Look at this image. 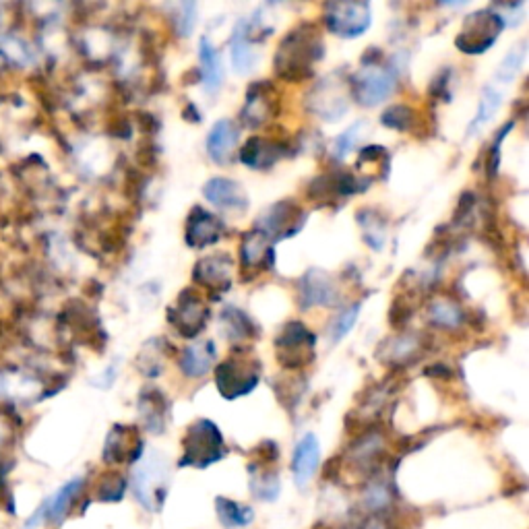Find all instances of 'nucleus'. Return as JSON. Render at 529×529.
<instances>
[{
	"instance_id": "obj_1",
	"label": "nucleus",
	"mask_w": 529,
	"mask_h": 529,
	"mask_svg": "<svg viewBox=\"0 0 529 529\" xmlns=\"http://www.w3.org/2000/svg\"><path fill=\"white\" fill-rule=\"evenodd\" d=\"M323 58L319 29L302 23L282 40L275 54V71L286 81H302L313 75V67Z\"/></svg>"
},
{
	"instance_id": "obj_2",
	"label": "nucleus",
	"mask_w": 529,
	"mask_h": 529,
	"mask_svg": "<svg viewBox=\"0 0 529 529\" xmlns=\"http://www.w3.org/2000/svg\"><path fill=\"white\" fill-rule=\"evenodd\" d=\"M170 486V468L168 461L151 451L149 455L141 457L137 468L133 472V492L143 509L158 513L162 511Z\"/></svg>"
},
{
	"instance_id": "obj_3",
	"label": "nucleus",
	"mask_w": 529,
	"mask_h": 529,
	"mask_svg": "<svg viewBox=\"0 0 529 529\" xmlns=\"http://www.w3.org/2000/svg\"><path fill=\"white\" fill-rule=\"evenodd\" d=\"M226 455V443L220 428L211 420H197L182 439L180 468H209Z\"/></svg>"
},
{
	"instance_id": "obj_4",
	"label": "nucleus",
	"mask_w": 529,
	"mask_h": 529,
	"mask_svg": "<svg viewBox=\"0 0 529 529\" xmlns=\"http://www.w3.org/2000/svg\"><path fill=\"white\" fill-rule=\"evenodd\" d=\"M317 335L300 321H290L275 339L277 360L286 368H302L317 358Z\"/></svg>"
},
{
	"instance_id": "obj_5",
	"label": "nucleus",
	"mask_w": 529,
	"mask_h": 529,
	"mask_svg": "<svg viewBox=\"0 0 529 529\" xmlns=\"http://www.w3.org/2000/svg\"><path fill=\"white\" fill-rule=\"evenodd\" d=\"M261 368L255 358L244 354L230 356L215 368V385L226 399H238L251 393L259 385Z\"/></svg>"
},
{
	"instance_id": "obj_6",
	"label": "nucleus",
	"mask_w": 529,
	"mask_h": 529,
	"mask_svg": "<svg viewBox=\"0 0 529 529\" xmlns=\"http://www.w3.org/2000/svg\"><path fill=\"white\" fill-rule=\"evenodd\" d=\"M503 27L505 21L499 13H494L490 9L476 11L463 21L455 44L465 54H482L499 40Z\"/></svg>"
},
{
	"instance_id": "obj_7",
	"label": "nucleus",
	"mask_w": 529,
	"mask_h": 529,
	"mask_svg": "<svg viewBox=\"0 0 529 529\" xmlns=\"http://www.w3.org/2000/svg\"><path fill=\"white\" fill-rule=\"evenodd\" d=\"M397 87V75L391 67L381 62H364L352 79L354 98L362 106H377L393 96Z\"/></svg>"
},
{
	"instance_id": "obj_8",
	"label": "nucleus",
	"mask_w": 529,
	"mask_h": 529,
	"mask_svg": "<svg viewBox=\"0 0 529 529\" xmlns=\"http://www.w3.org/2000/svg\"><path fill=\"white\" fill-rule=\"evenodd\" d=\"M372 15L368 3H329L325 5V23L339 38H358L370 27Z\"/></svg>"
},
{
	"instance_id": "obj_9",
	"label": "nucleus",
	"mask_w": 529,
	"mask_h": 529,
	"mask_svg": "<svg viewBox=\"0 0 529 529\" xmlns=\"http://www.w3.org/2000/svg\"><path fill=\"white\" fill-rule=\"evenodd\" d=\"M168 319L180 335L195 337L205 329L209 321V308L197 290L186 288L184 292H180L178 302L170 308Z\"/></svg>"
},
{
	"instance_id": "obj_10",
	"label": "nucleus",
	"mask_w": 529,
	"mask_h": 529,
	"mask_svg": "<svg viewBox=\"0 0 529 529\" xmlns=\"http://www.w3.org/2000/svg\"><path fill=\"white\" fill-rule=\"evenodd\" d=\"M304 222V211L296 201H279L271 205L257 224L255 230H259L271 244L275 240H282L288 236H294Z\"/></svg>"
},
{
	"instance_id": "obj_11",
	"label": "nucleus",
	"mask_w": 529,
	"mask_h": 529,
	"mask_svg": "<svg viewBox=\"0 0 529 529\" xmlns=\"http://www.w3.org/2000/svg\"><path fill=\"white\" fill-rule=\"evenodd\" d=\"M83 486H85V480L83 478H73L65 486L58 488L50 496V499H46L42 503V507L27 519V523H25L23 529H36L42 523H62V519H65L69 515L71 507L75 505L77 496L81 494Z\"/></svg>"
},
{
	"instance_id": "obj_12",
	"label": "nucleus",
	"mask_w": 529,
	"mask_h": 529,
	"mask_svg": "<svg viewBox=\"0 0 529 529\" xmlns=\"http://www.w3.org/2000/svg\"><path fill=\"white\" fill-rule=\"evenodd\" d=\"M279 112L277 89L269 81H257L246 89V102L242 108V120L248 127H263Z\"/></svg>"
},
{
	"instance_id": "obj_13",
	"label": "nucleus",
	"mask_w": 529,
	"mask_h": 529,
	"mask_svg": "<svg viewBox=\"0 0 529 529\" xmlns=\"http://www.w3.org/2000/svg\"><path fill=\"white\" fill-rule=\"evenodd\" d=\"M232 257L226 253H215L201 259L195 267V282L211 292H226L232 286Z\"/></svg>"
},
{
	"instance_id": "obj_14",
	"label": "nucleus",
	"mask_w": 529,
	"mask_h": 529,
	"mask_svg": "<svg viewBox=\"0 0 529 529\" xmlns=\"http://www.w3.org/2000/svg\"><path fill=\"white\" fill-rule=\"evenodd\" d=\"M313 112L325 120H339L348 112V96L344 93V81H335L333 77L317 85L313 93Z\"/></svg>"
},
{
	"instance_id": "obj_15",
	"label": "nucleus",
	"mask_w": 529,
	"mask_h": 529,
	"mask_svg": "<svg viewBox=\"0 0 529 529\" xmlns=\"http://www.w3.org/2000/svg\"><path fill=\"white\" fill-rule=\"evenodd\" d=\"M222 236V224L217 217L203 207H195L186 220L184 228V240L191 248H205L209 244H215Z\"/></svg>"
},
{
	"instance_id": "obj_16",
	"label": "nucleus",
	"mask_w": 529,
	"mask_h": 529,
	"mask_svg": "<svg viewBox=\"0 0 529 529\" xmlns=\"http://www.w3.org/2000/svg\"><path fill=\"white\" fill-rule=\"evenodd\" d=\"M143 451V443L139 434L131 426H114L108 434L104 459L108 463H124V461H139Z\"/></svg>"
},
{
	"instance_id": "obj_17",
	"label": "nucleus",
	"mask_w": 529,
	"mask_h": 529,
	"mask_svg": "<svg viewBox=\"0 0 529 529\" xmlns=\"http://www.w3.org/2000/svg\"><path fill=\"white\" fill-rule=\"evenodd\" d=\"M284 155V147L279 141L269 137H251L240 149V162L253 170H269Z\"/></svg>"
},
{
	"instance_id": "obj_18",
	"label": "nucleus",
	"mask_w": 529,
	"mask_h": 529,
	"mask_svg": "<svg viewBox=\"0 0 529 529\" xmlns=\"http://www.w3.org/2000/svg\"><path fill=\"white\" fill-rule=\"evenodd\" d=\"M257 44H259V40L255 38L251 27H248L246 19L238 21L234 34H232V40H230L232 62H234V69L238 73H242V75L251 73L257 67V62H259Z\"/></svg>"
},
{
	"instance_id": "obj_19",
	"label": "nucleus",
	"mask_w": 529,
	"mask_h": 529,
	"mask_svg": "<svg viewBox=\"0 0 529 529\" xmlns=\"http://www.w3.org/2000/svg\"><path fill=\"white\" fill-rule=\"evenodd\" d=\"M203 195L209 203H213L215 207H222V209L244 211L248 207V197L244 189L236 180H230V178H211L205 184Z\"/></svg>"
},
{
	"instance_id": "obj_20",
	"label": "nucleus",
	"mask_w": 529,
	"mask_h": 529,
	"mask_svg": "<svg viewBox=\"0 0 529 529\" xmlns=\"http://www.w3.org/2000/svg\"><path fill=\"white\" fill-rule=\"evenodd\" d=\"M319 461H321V449H319V441L315 434H306L304 439H300V443L294 449V457H292V474H294V482L304 488L310 478L315 476L317 468H319Z\"/></svg>"
},
{
	"instance_id": "obj_21",
	"label": "nucleus",
	"mask_w": 529,
	"mask_h": 529,
	"mask_svg": "<svg viewBox=\"0 0 529 529\" xmlns=\"http://www.w3.org/2000/svg\"><path fill=\"white\" fill-rule=\"evenodd\" d=\"M238 143V127L224 118L217 120L207 135V155L215 164H228Z\"/></svg>"
},
{
	"instance_id": "obj_22",
	"label": "nucleus",
	"mask_w": 529,
	"mask_h": 529,
	"mask_svg": "<svg viewBox=\"0 0 529 529\" xmlns=\"http://www.w3.org/2000/svg\"><path fill=\"white\" fill-rule=\"evenodd\" d=\"M302 300L306 306H327L339 296L337 286L325 271H308L300 284Z\"/></svg>"
},
{
	"instance_id": "obj_23",
	"label": "nucleus",
	"mask_w": 529,
	"mask_h": 529,
	"mask_svg": "<svg viewBox=\"0 0 529 529\" xmlns=\"http://www.w3.org/2000/svg\"><path fill=\"white\" fill-rule=\"evenodd\" d=\"M424 350L422 335H397L387 339L379 350V360L387 364H408L416 360Z\"/></svg>"
},
{
	"instance_id": "obj_24",
	"label": "nucleus",
	"mask_w": 529,
	"mask_h": 529,
	"mask_svg": "<svg viewBox=\"0 0 529 529\" xmlns=\"http://www.w3.org/2000/svg\"><path fill=\"white\" fill-rule=\"evenodd\" d=\"M217 350L213 341H199V344H193L186 348L180 356V370L184 372L189 379H201L207 372L213 368Z\"/></svg>"
},
{
	"instance_id": "obj_25",
	"label": "nucleus",
	"mask_w": 529,
	"mask_h": 529,
	"mask_svg": "<svg viewBox=\"0 0 529 529\" xmlns=\"http://www.w3.org/2000/svg\"><path fill=\"white\" fill-rule=\"evenodd\" d=\"M242 255V267L251 271H263L265 267L273 265V248L271 242L259 232L253 230L251 234H246L240 246Z\"/></svg>"
},
{
	"instance_id": "obj_26",
	"label": "nucleus",
	"mask_w": 529,
	"mask_h": 529,
	"mask_svg": "<svg viewBox=\"0 0 529 529\" xmlns=\"http://www.w3.org/2000/svg\"><path fill=\"white\" fill-rule=\"evenodd\" d=\"M199 65H201V79L203 87L207 93H217L222 89L224 83V69H222V60L220 52L209 42V38H201L199 44Z\"/></svg>"
},
{
	"instance_id": "obj_27",
	"label": "nucleus",
	"mask_w": 529,
	"mask_h": 529,
	"mask_svg": "<svg viewBox=\"0 0 529 529\" xmlns=\"http://www.w3.org/2000/svg\"><path fill=\"white\" fill-rule=\"evenodd\" d=\"M141 418L145 420V426L149 432L160 434L166 426V403L158 391H149L141 395Z\"/></svg>"
},
{
	"instance_id": "obj_28",
	"label": "nucleus",
	"mask_w": 529,
	"mask_h": 529,
	"mask_svg": "<svg viewBox=\"0 0 529 529\" xmlns=\"http://www.w3.org/2000/svg\"><path fill=\"white\" fill-rule=\"evenodd\" d=\"M501 104H503V91L494 85L484 87L482 96H480V104H478V112L470 124V135L480 133L486 124L492 120V116L499 112Z\"/></svg>"
},
{
	"instance_id": "obj_29",
	"label": "nucleus",
	"mask_w": 529,
	"mask_h": 529,
	"mask_svg": "<svg viewBox=\"0 0 529 529\" xmlns=\"http://www.w3.org/2000/svg\"><path fill=\"white\" fill-rule=\"evenodd\" d=\"M215 511H217V517H220L222 525L230 527V529L251 525L253 517H255L251 507L240 505V503L230 501V499H224V496H217L215 499Z\"/></svg>"
},
{
	"instance_id": "obj_30",
	"label": "nucleus",
	"mask_w": 529,
	"mask_h": 529,
	"mask_svg": "<svg viewBox=\"0 0 529 529\" xmlns=\"http://www.w3.org/2000/svg\"><path fill=\"white\" fill-rule=\"evenodd\" d=\"M525 54H527V42L523 40V42H519L515 48H511L507 52V56L501 62V67L496 69V73H494V83L492 85L501 87V85L513 83V79L519 75V71L523 67Z\"/></svg>"
},
{
	"instance_id": "obj_31",
	"label": "nucleus",
	"mask_w": 529,
	"mask_h": 529,
	"mask_svg": "<svg viewBox=\"0 0 529 529\" xmlns=\"http://www.w3.org/2000/svg\"><path fill=\"white\" fill-rule=\"evenodd\" d=\"M383 451V437L377 432H370L366 437H362L358 443L352 445L350 449V459L358 465H370L372 461H377Z\"/></svg>"
},
{
	"instance_id": "obj_32",
	"label": "nucleus",
	"mask_w": 529,
	"mask_h": 529,
	"mask_svg": "<svg viewBox=\"0 0 529 529\" xmlns=\"http://www.w3.org/2000/svg\"><path fill=\"white\" fill-rule=\"evenodd\" d=\"M222 329L228 339L238 341V339H246L253 333V323L242 313V310L230 306L222 313Z\"/></svg>"
},
{
	"instance_id": "obj_33",
	"label": "nucleus",
	"mask_w": 529,
	"mask_h": 529,
	"mask_svg": "<svg viewBox=\"0 0 529 529\" xmlns=\"http://www.w3.org/2000/svg\"><path fill=\"white\" fill-rule=\"evenodd\" d=\"M251 476H253L251 488H253V494L257 496V499H261V501H275L277 499L282 484H279V476L275 472H269V470L257 472L251 468Z\"/></svg>"
},
{
	"instance_id": "obj_34",
	"label": "nucleus",
	"mask_w": 529,
	"mask_h": 529,
	"mask_svg": "<svg viewBox=\"0 0 529 529\" xmlns=\"http://www.w3.org/2000/svg\"><path fill=\"white\" fill-rule=\"evenodd\" d=\"M463 319V313L457 304H453L447 298L434 300L430 306V321L437 323L441 327H457Z\"/></svg>"
},
{
	"instance_id": "obj_35",
	"label": "nucleus",
	"mask_w": 529,
	"mask_h": 529,
	"mask_svg": "<svg viewBox=\"0 0 529 529\" xmlns=\"http://www.w3.org/2000/svg\"><path fill=\"white\" fill-rule=\"evenodd\" d=\"M358 313H360V304H352L346 310H341V313L329 325V341L337 344V341L344 339L352 331V327L356 325Z\"/></svg>"
},
{
	"instance_id": "obj_36",
	"label": "nucleus",
	"mask_w": 529,
	"mask_h": 529,
	"mask_svg": "<svg viewBox=\"0 0 529 529\" xmlns=\"http://www.w3.org/2000/svg\"><path fill=\"white\" fill-rule=\"evenodd\" d=\"M412 122H414V110L403 104H397L383 114L385 127L395 129V131H410Z\"/></svg>"
},
{
	"instance_id": "obj_37",
	"label": "nucleus",
	"mask_w": 529,
	"mask_h": 529,
	"mask_svg": "<svg viewBox=\"0 0 529 529\" xmlns=\"http://www.w3.org/2000/svg\"><path fill=\"white\" fill-rule=\"evenodd\" d=\"M364 127H366L364 122H356V124H352V127L344 135H339L335 139V145H333V155H335V158H339V160L346 158V155L354 149V145L358 143Z\"/></svg>"
},
{
	"instance_id": "obj_38",
	"label": "nucleus",
	"mask_w": 529,
	"mask_h": 529,
	"mask_svg": "<svg viewBox=\"0 0 529 529\" xmlns=\"http://www.w3.org/2000/svg\"><path fill=\"white\" fill-rule=\"evenodd\" d=\"M124 490H127V482H124V478L112 474V476H108L102 482L100 492H98V499L104 501V503H116L124 496Z\"/></svg>"
},
{
	"instance_id": "obj_39",
	"label": "nucleus",
	"mask_w": 529,
	"mask_h": 529,
	"mask_svg": "<svg viewBox=\"0 0 529 529\" xmlns=\"http://www.w3.org/2000/svg\"><path fill=\"white\" fill-rule=\"evenodd\" d=\"M195 13H197V5L195 3H184L180 7V15H178L180 36H191V31L195 27Z\"/></svg>"
}]
</instances>
